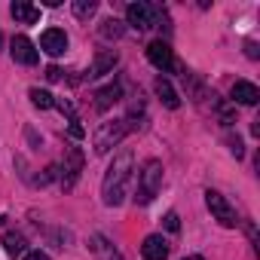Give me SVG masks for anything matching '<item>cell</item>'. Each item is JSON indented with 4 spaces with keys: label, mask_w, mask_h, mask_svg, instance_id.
<instances>
[{
    "label": "cell",
    "mask_w": 260,
    "mask_h": 260,
    "mask_svg": "<svg viewBox=\"0 0 260 260\" xmlns=\"http://www.w3.org/2000/svg\"><path fill=\"white\" fill-rule=\"evenodd\" d=\"M132 172H135V156L132 150H122L113 156V162L107 166V175H104V184H101V196H104V205H119L128 193V181H132Z\"/></svg>",
    "instance_id": "6da1fadb"
},
{
    "label": "cell",
    "mask_w": 260,
    "mask_h": 260,
    "mask_svg": "<svg viewBox=\"0 0 260 260\" xmlns=\"http://www.w3.org/2000/svg\"><path fill=\"white\" fill-rule=\"evenodd\" d=\"M159 187H162V162L147 159V162L141 166V172H138V190H135V199H138L141 205H147V202H153V196L159 193Z\"/></svg>",
    "instance_id": "7a4b0ae2"
},
{
    "label": "cell",
    "mask_w": 260,
    "mask_h": 260,
    "mask_svg": "<svg viewBox=\"0 0 260 260\" xmlns=\"http://www.w3.org/2000/svg\"><path fill=\"white\" fill-rule=\"evenodd\" d=\"M125 19H128V25H132L135 31H147V28H156V22L162 19V10L153 7V4H144V0H138V4H128Z\"/></svg>",
    "instance_id": "3957f363"
},
{
    "label": "cell",
    "mask_w": 260,
    "mask_h": 260,
    "mask_svg": "<svg viewBox=\"0 0 260 260\" xmlns=\"http://www.w3.org/2000/svg\"><path fill=\"white\" fill-rule=\"evenodd\" d=\"M125 132H128L125 119H110V122H101V125H98V132H95V138H92L95 153H107L113 144H119V141H122V135H125Z\"/></svg>",
    "instance_id": "277c9868"
},
{
    "label": "cell",
    "mask_w": 260,
    "mask_h": 260,
    "mask_svg": "<svg viewBox=\"0 0 260 260\" xmlns=\"http://www.w3.org/2000/svg\"><path fill=\"white\" fill-rule=\"evenodd\" d=\"M205 205H208V211L214 214V220L220 223V226H236L239 220H236V208L217 193V190H208L205 193Z\"/></svg>",
    "instance_id": "5b68a950"
},
{
    "label": "cell",
    "mask_w": 260,
    "mask_h": 260,
    "mask_svg": "<svg viewBox=\"0 0 260 260\" xmlns=\"http://www.w3.org/2000/svg\"><path fill=\"white\" fill-rule=\"evenodd\" d=\"M80 172H83V153H80V147H71L68 156H64V166H61V187L71 190L77 184Z\"/></svg>",
    "instance_id": "8992f818"
},
{
    "label": "cell",
    "mask_w": 260,
    "mask_h": 260,
    "mask_svg": "<svg viewBox=\"0 0 260 260\" xmlns=\"http://www.w3.org/2000/svg\"><path fill=\"white\" fill-rule=\"evenodd\" d=\"M10 52H13V58L19 61V64H37L40 61V52H37V46L28 40V37H13V43H10Z\"/></svg>",
    "instance_id": "52a82bcc"
},
{
    "label": "cell",
    "mask_w": 260,
    "mask_h": 260,
    "mask_svg": "<svg viewBox=\"0 0 260 260\" xmlns=\"http://www.w3.org/2000/svg\"><path fill=\"white\" fill-rule=\"evenodd\" d=\"M147 58H150V64L159 68V71H172V68H175V55H172L169 43H162V40H153V43L147 46Z\"/></svg>",
    "instance_id": "ba28073f"
},
{
    "label": "cell",
    "mask_w": 260,
    "mask_h": 260,
    "mask_svg": "<svg viewBox=\"0 0 260 260\" xmlns=\"http://www.w3.org/2000/svg\"><path fill=\"white\" fill-rule=\"evenodd\" d=\"M40 49H43L46 55H64V49H68V34L58 31V28L43 31V37H40Z\"/></svg>",
    "instance_id": "9c48e42d"
},
{
    "label": "cell",
    "mask_w": 260,
    "mask_h": 260,
    "mask_svg": "<svg viewBox=\"0 0 260 260\" xmlns=\"http://www.w3.org/2000/svg\"><path fill=\"white\" fill-rule=\"evenodd\" d=\"M233 101L251 107V104L260 101V89H257L254 83H248V80H236V83H233Z\"/></svg>",
    "instance_id": "30bf717a"
},
{
    "label": "cell",
    "mask_w": 260,
    "mask_h": 260,
    "mask_svg": "<svg viewBox=\"0 0 260 260\" xmlns=\"http://www.w3.org/2000/svg\"><path fill=\"white\" fill-rule=\"evenodd\" d=\"M141 254H144V260H166L169 257V242L162 236H147L144 245H141Z\"/></svg>",
    "instance_id": "8fae6325"
},
{
    "label": "cell",
    "mask_w": 260,
    "mask_h": 260,
    "mask_svg": "<svg viewBox=\"0 0 260 260\" xmlns=\"http://www.w3.org/2000/svg\"><path fill=\"white\" fill-rule=\"evenodd\" d=\"M10 13H13V19L22 22V25H34V22H40V7L28 4V0H16V4L10 7Z\"/></svg>",
    "instance_id": "7c38bea8"
},
{
    "label": "cell",
    "mask_w": 260,
    "mask_h": 260,
    "mask_svg": "<svg viewBox=\"0 0 260 260\" xmlns=\"http://www.w3.org/2000/svg\"><path fill=\"white\" fill-rule=\"evenodd\" d=\"M116 61H119V55H116L113 49H98V55H95V64H92L89 77H104V74H110V71L116 68Z\"/></svg>",
    "instance_id": "4fadbf2b"
},
{
    "label": "cell",
    "mask_w": 260,
    "mask_h": 260,
    "mask_svg": "<svg viewBox=\"0 0 260 260\" xmlns=\"http://www.w3.org/2000/svg\"><path fill=\"white\" fill-rule=\"evenodd\" d=\"M119 98H122V86H119V83H110V86H104V89L95 92V110H107V107H113Z\"/></svg>",
    "instance_id": "5bb4252c"
},
{
    "label": "cell",
    "mask_w": 260,
    "mask_h": 260,
    "mask_svg": "<svg viewBox=\"0 0 260 260\" xmlns=\"http://www.w3.org/2000/svg\"><path fill=\"white\" fill-rule=\"evenodd\" d=\"M153 89H156V95H159V101H162L166 107H172V110H175V107H181V98H178V92L172 89V83H169V80H162V77H159Z\"/></svg>",
    "instance_id": "9a60e30c"
},
{
    "label": "cell",
    "mask_w": 260,
    "mask_h": 260,
    "mask_svg": "<svg viewBox=\"0 0 260 260\" xmlns=\"http://www.w3.org/2000/svg\"><path fill=\"white\" fill-rule=\"evenodd\" d=\"M92 251L98 254V260H122V257L113 251V245H110L104 236H95V239H92Z\"/></svg>",
    "instance_id": "2e32d148"
},
{
    "label": "cell",
    "mask_w": 260,
    "mask_h": 260,
    "mask_svg": "<svg viewBox=\"0 0 260 260\" xmlns=\"http://www.w3.org/2000/svg\"><path fill=\"white\" fill-rule=\"evenodd\" d=\"M4 248H7L10 257L25 254V236H19V233H7V236H4Z\"/></svg>",
    "instance_id": "e0dca14e"
},
{
    "label": "cell",
    "mask_w": 260,
    "mask_h": 260,
    "mask_svg": "<svg viewBox=\"0 0 260 260\" xmlns=\"http://www.w3.org/2000/svg\"><path fill=\"white\" fill-rule=\"evenodd\" d=\"M28 95H31V104H34V107H40V110H49V107H55V98H52L46 89H31Z\"/></svg>",
    "instance_id": "ac0fdd59"
},
{
    "label": "cell",
    "mask_w": 260,
    "mask_h": 260,
    "mask_svg": "<svg viewBox=\"0 0 260 260\" xmlns=\"http://www.w3.org/2000/svg\"><path fill=\"white\" fill-rule=\"evenodd\" d=\"M71 10H74V16H77V19H89V16H95L98 4H95V0H74Z\"/></svg>",
    "instance_id": "d6986e66"
},
{
    "label": "cell",
    "mask_w": 260,
    "mask_h": 260,
    "mask_svg": "<svg viewBox=\"0 0 260 260\" xmlns=\"http://www.w3.org/2000/svg\"><path fill=\"white\" fill-rule=\"evenodd\" d=\"M119 34H122V25H119L116 19H104V22H101V37H107V40L113 37V40H116Z\"/></svg>",
    "instance_id": "ffe728a7"
},
{
    "label": "cell",
    "mask_w": 260,
    "mask_h": 260,
    "mask_svg": "<svg viewBox=\"0 0 260 260\" xmlns=\"http://www.w3.org/2000/svg\"><path fill=\"white\" fill-rule=\"evenodd\" d=\"M166 226H169V233H178V230H181V220H178V214H175V211H169V214H166Z\"/></svg>",
    "instance_id": "44dd1931"
},
{
    "label": "cell",
    "mask_w": 260,
    "mask_h": 260,
    "mask_svg": "<svg viewBox=\"0 0 260 260\" xmlns=\"http://www.w3.org/2000/svg\"><path fill=\"white\" fill-rule=\"evenodd\" d=\"M86 132H83V125H80V119H71V138H83Z\"/></svg>",
    "instance_id": "7402d4cb"
},
{
    "label": "cell",
    "mask_w": 260,
    "mask_h": 260,
    "mask_svg": "<svg viewBox=\"0 0 260 260\" xmlns=\"http://www.w3.org/2000/svg\"><path fill=\"white\" fill-rule=\"evenodd\" d=\"M230 150L236 153V159H239V156L245 153V147H242V141H239V138H233V141H230Z\"/></svg>",
    "instance_id": "603a6c76"
},
{
    "label": "cell",
    "mask_w": 260,
    "mask_h": 260,
    "mask_svg": "<svg viewBox=\"0 0 260 260\" xmlns=\"http://www.w3.org/2000/svg\"><path fill=\"white\" fill-rule=\"evenodd\" d=\"M46 80H52V83L61 80V71H58V68H46Z\"/></svg>",
    "instance_id": "cb8c5ba5"
},
{
    "label": "cell",
    "mask_w": 260,
    "mask_h": 260,
    "mask_svg": "<svg viewBox=\"0 0 260 260\" xmlns=\"http://www.w3.org/2000/svg\"><path fill=\"white\" fill-rule=\"evenodd\" d=\"M25 260H49L43 251H31V254H25Z\"/></svg>",
    "instance_id": "d4e9b609"
},
{
    "label": "cell",
    "mask_w": 260,
    "mask_h": 260,
    "mask_svg": "<svg viewBox=\"0 0 260 260\" xmlns=\"http://www.w3.org/2000/svg\"><path fill=\"white\" fill-rule=\"evenodd\" d=\"M245 49H248V58H257V46H254V43H248Z\"/></svg>",
    "instance_id": "484cf974"
},
{
    "label": "cell",
    "mask_w": 260,
    "mask_h": 260,
    "mask_svg": "<svg viewBox=\"0 0 260 260\" xmlns=\"http://www.w3.org/2000/svg\"><path fill=\"white\" fill-rule=\"evenodd\" d=\"M184 260H202V257H199V254H193V257H184Z\"/></svg>",
    "instance_id": "4316f807"
}]
</instances>
